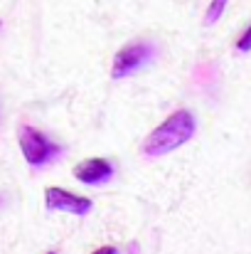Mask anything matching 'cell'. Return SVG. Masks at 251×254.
Masks as SVG:
<instances>
[{"instance_id":"obj_6","label":"cell","mask_w":251,"mask_h":254,"mask_svg":"<svg viewBox=\"0 0 251 254\" xmlns=\"http://www.w3.org/2000/svg\"><path fill=\"white\" fill-rule=\"evenodd\" d=\"M227 2L229 0H212L209 2V7H207V15H204V22L207 25H214L222 15H224V7H227Z\"/></svg>"},{"instance_id":"obj_9","label":"cell","mask_w":251,"mask_h":254,"mask_svg":"<svg viewBox=\"0 0 251 254\" xmlns=\"http://www.w3.org/2000/svg\"><path fill=\"white\" fill-rule=\"evenodd\" d=\"M47 254H57V252H47Z\"/></svg>"},{"instance_id":"obj_5","label":"cell","mask_w":251,"mask_h":254,"mask_svg":"<svg viewBox=\"0 0 251 254\" xmlns=\"http://www.w3.org/2000/svg\"><path fill=\"white\" fill-rule=\"evenodd\" d=\"M116 168L111 166V161L106 158H86L74 168V178L84 183V185H101L108 183L113 178Z\"/></svg>"},{"instance_id":"obj_1","label":"cell","mask_w":251,"mask_h":254,"mask_svg":"<svg viewBox=\"0 0 251 254\" xmlns=\"http://www.w3.org/2000/svg\"><path fill=\"white\" fill-rule=\"evenodd\" d=\"M197 121L187 109H177L175 114H170L165 121L143 141V153L155 158V156H165L172 153L175 148L185 146L192 136H195Z\"/></svg>"},{"instance_id":"obj_3","label":"cell","mask_w":251,"mask_h":254,"mask_svg":"<svg viewBox=\"0 0 251 254\" xmlns=\"http://www.w3.org/2000/svg\"><path fill=\"white\" fill-rule=\"evenodd\" d=\"M155 57V47L138 40V42H131L126 47H121L113 57V69H111V77L113 79H126L131 74H136L138 69H143L151 60Z\"/></svg>"},{"instance_id":"obj_2","label":"cell","mask_w":251,"mask_h":254,"mask_svg":"<svg viewBox=\"0 0 251 254\" xmlns=\"http://www.w3.org/2000/svg\"><path fill=\"white\" fill-rule=\"evenodd\" d=\"M20 148H22L25 161L32 168H42V166H47V163H52L54 158L62 156V146L50 141L42 131H37L32 126L20 128Z\"/></svg>"},{"instance_id":"obj_7","label":"cell","mask_w":251,"mask_h":254,"mask_svg":"<svg viewBox=\"0 0 251 254\" xmlns=\"http://www.w3.org/2000/svg\"><path fill=\"white\" fill-rule=\"evenodd\" d=\"M237 50L239 52H251V25L244 30V35L237 40Z\"/></svg>"},{"instance_id":"obj_8","label":"cell","mask_w":251,"mask_h":254,"mask_svg":"<svg viewBox=\"0 0 251 254\" xmlns=\"http://www.w3.org/2000/svg\"><path fill=\"white\" fill-rule=\"evenodd\" d=\"M91 254H118V250L108 245V247H101V250H96V252H91Z\"/></svg>"},{"instance_id":"obj_4","label":"cell","mask_w":251,"mask_h":254,"mask_svg":"<svg viewBox=\"0 0 251 254\" xmlns=\"http://www.w3.org/2000/svg\"><path fill=\"white\" fill-rule=\"evenodd\" d=\"M45 205L47 210H57V212H72V215H89L94 202L84 195H74V192H67L64 188H57V185H50L45 190Z\"/></svg>"}]
</instances>
